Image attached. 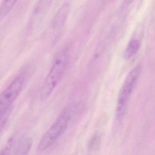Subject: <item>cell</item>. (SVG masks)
<instances>
[{
  "label": "cell",
  "mask_w": 155,
  "mask_h": 155,
  "mask_svg": "<svg viewBox=\"0 0 155 155\" xmlns=\"http://www.w3.org/2000/svg\"><path fill=\"white\" fill-rule=\"evenodd\" d=\"M79 103H74L66 107L61 113L56 121L41 139L38 150L43 151L51 146L67 130L73 116L79 106Z\"/></svg>",
  "instance_id": "obj_1"
},
{
  "label": "cell",
  "mask_w": 155,
  "mask_h": 155,
  "mask_svg": "<svg viewBox=\"0 0 155 155\" xmlns=\"http://www.w3.org/2000/svg\"><path fill=\"white\" fill-rule=\"evenodd\" d=\"M69 61V50L64 48L56 56L43 83L40 93L42 101L47 100L63 76Z\"/></svg>",
  "instance_id": "obj_2"
},
{
  "label": "cell",
  "mask_w": 155,
  "mask_h": 155,
  "mask_svg": "<svg viewBox=\"0 0 155 155\" xmlns=\"http://www.w3.org/2000/svg\"><path fill=\"white\" fill-rule=\"evenodd\" d=\"M31 67L25 68L0 94V117L8 113L12 104L16 100L31 72Z\"/></svg>",
  "instance_id": "obj_3"
},
{
  "label": "cell",
  "mask_w": 155,
  "mask_h": 155,
  "mask_svg": "<svg viewBox=\"0 0 155 155\" xmlns=\"http://www.w3.org/2000/svg\"><path fill=\"white\" fill-rule=\"evenodd\" d=\"M142 70L141 64L135 66L129 72L121 86L116 106V116L118 120L123 119L125 115L130 97L139 79Z\"/></svg>",
  "instance_id": "obj_4"
},
{
  "label": "cell",
  "mask_w": 155,
  "mask_h": 155,
  "mask_svg": "<svg viewBox=\"0 0 155 155\" xmlns=\"http://www.w3.org/2000/svg\"><path fill=\"white\" fill-rule=\"evenodd\" d=\"M70 9V4L68 2L64 3L61 6L52 22V25L54 28H57L63 25L67 18Z\"/></svg>",
  "instance_id": "obj_5"
},
{
  "label": "cell",
  "mask_w": 155,
  "mask_h": 155,
  "mask_svg": "<svg viewBox=\"0 0 155 155\" xmlns=\"http://www.w3.org/2000/svg\"><path fill=\"white\" fill-rule=\"evenodd\" d=\"M33 140L30 137L20 139L13 155H28L32 146Z\"/></svg>",
  "instance_id": "obj_6"
},
{
  "label": "cell",
  "mask_w": 155,
  "mask_h": 155,
  "mask_svg": "<svg viewBox=\"0 0 155 155\" xmlns=\"http://www.w3.org/2000/svg\"><path fill=\"white\" fill-rule=\"evenodd\" d=\"M140 48V43L137 39L131 40L128 42L124 52V57L127 60H130L137 53Z\"/></svg>",
  "instance_id": "obj_7"
},
{
  "label": "cell",
  "mask_w": 155,
  "mask_h": 155,
  "mask_svg": "<svg viewBox=\"0 0 155 155\" xmlns=\"http://www.w3.org/2000/svg\"><path fill=\"white\" fill-rule=\"evenodd\" d=\"M16 1H5L0 6V21L2 20L15 5Z\"/></svg>",
  "instance_id": "obj_8"
},
{
  "label": "cell",
  "mask_w": 155,
  "mask_h": 155,
  "mask_svg": "<svg viewBox=\"0 0 155 155\" xmlns=\"http://www.w3.org/2000/svg\"><path fill=\"white\" fill-rule=\"evenodd\" d=\"M99 136L97 135H95L93 136L92 140L90 141L89 143V148L90 149H94L95 150L97 148H98L99 144V141H100V138H99Z\"/></svg>",
  "instance_id": "obj_9"
},
{
  "label": "cell",
  "mask_w": 155,
  "mask_h": 155,
  "mask_svg": "<svg viewBox=\"0 0 155 155\" xmlns=\"http://www.w3.org/2000/svg\"><path fill=\"white\" fill-rule=\"evenodd\" d=\"M9 112L5 114L2 117H0V133L2 132L5 123H6L7 119H8V116H9Z\"/></svg>",
  "instance_id": "obj_10"
},
{
  "label": "cell",
  "mask_w": 155,
  "mask_h": 155,
  "mask_svg": "<svg viewBox=\"0 0 155 155\" xmlns=\"http://www.w3.org/2000/svg\"><path fill=\"white\" fill-rule=\"evenodd\" d=\"M0 155H7V154L5 153V151H4L3 149L2 150V151L0 152Z\"/></svg>",
  "instance_id": "obj_11"
}]
</instances>
